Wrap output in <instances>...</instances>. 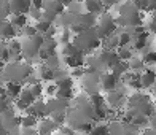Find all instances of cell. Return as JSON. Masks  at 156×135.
<instances>
[{
  "label": "cell",
  "instance_id": "cell-10",
  "mask_svg": "<svg viewBox=\"0 0 156 135\" xmlns=\"http://www.w3.org/2000/svg\"><path fill=\"white\" fill-rule=\"evenodd\" d=\"M110 135H142L140 129L127 121H112L110 123Z\"/></svg>",
  "mask_w": 156,
  "mask_h": 135
},
{
  "label": "cell",
  "instance_id": "cell-28",
  "mask_svg": "<svg viewBox=\"0 0 156 135\" xmlns=\"http://www.w3.org/2000/svg\"><path fill=\"white\" fill-rule=\"evenodd\" d=\"M10 21H11V24L15 26L18 30H23L26 26H29V24H30V19H29V16H27V15L11 16V18H10Z\"/></svg>",
  "mask_w": 156,
  "mask_h": 135
},
{
  "label": "cell",
  "instance_id": "cell-17",
  "mask_svg": "<svg viewBox=\"0 0 156 135\" xmlns=\"http://www.w3.org/2000/svg\"><path fill=\"white\" fill-rule=\"evenodd\" d=\"M83 6L86 13H91V15H96V16H102L104 13L108 11L102 0H84Z\"/></svg>",
  "mask_w": 156,
  "mask_h": 135
},
{
  "label": "cell",
  "instance_id": "cell-4",
  "mask_svg": "<svg viewBox=\"0 0 156 135\" xmlns=\"http://www.w3.org/2000/svg\"><path fill=\"white\" fill-rule=\"evenodd\" d=\"M126 108L129 110H136L142 115H145L147 118H151L154 108H156V103L153 102V97L147 92L140 91V92H134L127 97V106Z\"/></svg>",
  "mask_w": 156,
  "mask_h": 135
},
{
  "label": "cell",
  "instance_id": "cell-27",
  "mask_svg": "<svg viewBox=\"0 0 156 135\" xmlns=\"http://www.w3.org/2000/svg\"><path fill=\"white\" fill-rule=\"evenodd\" d=\"M102 49H108V51H118L119 49V38H118V33L116 35H112V37L105 38L102 41Z\"/></svg>",
  "mask_w": 156,
  "mask_h": 135
},
{
  "label": "cell",
  "instance_id": "cell-36",
  "mask_svg": "<svg viewBox=\"0 0 156 135\" xmlns=\"http://www.w3.org/2000/svg\"><path fill=\"white\" fill-rule=\"evenodd\" d=\"M29 19H30V22H38V21H41L43 19V10L41 8H35V6H32L30 8V11H29Z\"/></svg>",
  "mask_w": 156,
  "mask_h": 135
},
{
  "label": "cell",
  "instance_id": "cell-25",
  "mask_svg": "<svg viewBox=\"0 0 156 135\" xmlns=\"http://www.w3.org/2000/svg\"><path fill=\"white\" fill-rule=\"evenodd\" d=\"M129 68H131V72H134V73H142L148 67L145 65V62H144V59H142L140 56H137V57L134 56V57L129 61Z\"/></svg>",
  "mask_w": 156,
  "mask_h": 135
},
{
  "label": "cell",
  "instance_id": "cell-6",
  "mask_svg": "<svg viewBox=\"0 0 156 135\" xmlns=\"http://www.w3.org/2000/svg\"><path fill=\"white\" fill-rule=\"evenodd\" d=\"M94 29H96L97 35L101 37L102 41L105 38L112 37V35H116L118 33V24H116L115 15H112V11H107V13H104L102 16H99Z\"/></svg>",
  "mask_w": 156,
  "mask_h": 135
},
{
  "label": "cell",
  "instance_id": "cell-33",
  "mask_svg": "<svg viewBox=\"0 0 156 135\" xmlns=\"http://www.w3.org/2000/svg\"><path fill=\"white\" fill-rule=\"evenodd\" d=\"M35 27H37V30H38L40 35H46V33L51 32V29L54 27V24L46 22V21L41 19V21H38V22H35Z\"/></svg>",
  "mask_w": 156,
  "mask_h": 135
},
{
  "label": "cell",
  "instance_id": "cell-26",
  "mask_svg": "<svg viewBox=\"0 0 156 135\" xmlns=\"http://www.w3.org/2000/svg\"><path fill=\"white\" fill-rule=\"evenodd\" d=\"M108 72H112L115 76H118L119 80H121L123 76H126L127 73L131 72V68H129V62H123V61H121V62L118 64V65H115L112 70H108Z\"/></svg>",
  "mask_w": 156,
  "mask_h": 135
},
{
  "label": "cell",
  "instance_id": "cell-24",
  "mask_svg": "<svg viewBox=\"0 0 156 135\" xmlns=\"http://www.w3.org/2000/svg\"><path fill=\"white\" fill-rule=\"evenodd\" d=\"M61 56L62 57H76V56H84V54L73 43H70L66 46H61Z\"/></svg>",
  "mask_w": 156,
  "mask_h": 135
},
{
  "label": "cell",
  "instance_id": "cell-38",
  "mask_svg": "<svg viewBox=\"0 0 156 135\" xmlns=\"http://www.w3.org/2000/svg\"><path fill=\"white\" fill-rule=\"evenodd\" d=\"M147 29H148V32H150V33L156 35V21L154 19L150 18V21H148V24H147Z\"/></svg>",
  "mask_w": 156,
  "mask_h": 135
},
{
  "label": "cell",
  "instance_id": "cell-21",
  "mask_svg": "<svg viewBox=\"0 0 156 135\" xmlns=\"http://www.w3.org/2000/svg\"><path fill=\"white\" fill-rule=\"evenodd\" d=\"M148 37H150V32H144L140 35H136L132 38V51H145L148 46Z\"/></svg>",
  "mask_w": 156,
  "mask_h": 135
},
{
  "label": "cell",
  "instance_id": "cell-23",
  "mask_svg": "<svg viewBox=\"0 0 156 135\" xmlns=\"http://www.w3.org/2000/svg\"><path fill=\"white\" fill-rule=\"evenodd\" d=\"M38 123H40V119L35 116L26 115V113L21 115V129H37Z\"/></svg>",
  "mask_w": 156,
  "mask_h": 135
},
{
  "label": "cell",
  "instance_id": "cell-30",
  "mask_svg": "<svg viewBox=\"0 0 156 135\" xmlns=\"http://www.w3.org/2000/svg\"><path fill=\"white\" fill-rule=\"evenodd\" d=\"M56 40H58L59 46L70 45L73 41V33L70 32V30H61L59 29V33H58V37H56Z\"/></svg>",
  "mask_w": 156,
  "mask_h": 135
},
{
  "label": "cell",
  "instance_id": "cell-37",
  "mask_svg": "<svg viewBox=\"0 0 156 135\" xmlns=\"http://www.w3.org/2000/svg\"><path fill=\"white\" fill-rule=\"evenodd\" d=\"M45 95H46V99H51V97L58 95V84H56V83L45 84Z\"/></svg>",
  "mask_w": 156,
  "mask_h": 135
},
{
  "label": "cell",
  "instance_id": "cell-16",
  "mask_svg": "<svg viewBox=\"0 0 156 135\" xmlns=\"http://www.w3.org/2000/svg\"><path fill=\"white\" fill-rule=\"evenodd\" d=\"M11 16H19V15H29L32 8V2L29 0H8Z\"/></svg>",
  "mask_w": 156,
  "mask_h": 135
},
{
  "label": "cell",
  "instance_id": "cell-40",
  "mask_svg": "<svg viewBox=\"0 0 156 135\" xmlns=\"http://www.w3.org/2000/svg\"><path fill=\"white\" fill-rule=\"evenodd\" d=\"M151 97H153V99H156V88L151 91Z\"/></svg>",
  "mask_w": 156,
  "mask_h": 135
},
{
  "label": "cell",
  "instance_id": "cell-7",
  "mask_svg": "<svg viewBox=\"0 0 156 135\" xmlns=\"http://www.w3.org/2000/svg\"><path fill=\"white\" fill-rule=\"evenodd\" d=\"M0 132H2V135L21 133V115H18L16 110L2 113V129H0Z\"/></svg>",
  "mask_w": 156,
  "mask_h": 135
},
{
  "label": "cell",
  "instance_id": "cell-29",
  "mask_svg": "<svg viewBox=\"0 0 156 135\" xmlns=\"http://www.w3.org/2000/svg\"><path fill=\"white\" fill-rule=\"evenodd\" d=\"M88 135H110V123H96Z\"/></svg>",
  "mask_w": 156,
  "mask_h": 135
},
{
  "label": "cell",
  "instance_id": "cell-20",
  "mask_svg": "<svg viewBox=\"0 0 156 135\" xmlns=\"http://www.w3.org/2000/svg\"><path fill=\"white\" fill-rule=\"evenodd\" d=\"M66 5L64 2H58V0H45L43 2V11H51L54 15L61 16L62 13H66Z\"/></svg>",
  "mask_w": 156,
  "mask_h": 135
},
{
  "label": "cell",
  "instance_id": "cell-19",
  "mask_svg": "<svg viewBox=\"0 0 156 135\" xmlns=\"http://www.w3.org/2000/svg\"><path fill=\"white\" fill-rule=\"evenodd\" d=\"M58 130H59V127H58V124H56L51 118L40 119V123H38V126H37L38 135H54Z\"/></svg>",
  "mask_w": 156,
  "mask_h": 135
},
{
  "label": "cell",
  "instance_id": "cell-2",
  "mask_svg": "<svg viewBox=\"0 0 156 135\" xmlns=\"http://www.w3.org/2000/svg\"><path fill=\"white\" fill-rule=\"evenodd\" d=\"M115 18H116L118 27H121V29H131V27L144 26L142 24V21H144V13L137 8V5L134 2L119 3Z\"/></svg>",
  "mask_w": 156,
  "mask_h": 135
},
{
  "label": "cell",
  "instance_id": "cell-11",
  "mask_svg": "<svg viewBox=\"0 0 156 135\" xmlns=\"http://www.w3.org/2000/svg\"><path fill=\"white\" fill-rule=\"evenodd\" d=\"M72 102L73 100H67V99H61V97L46 99L48 116H51L53 113H67L70 108H72Z\"/></svg>",
  "mask_w": 156,
  "mask_h": 135
},
{
  "label": "cell",
  "instance_id": "cell-3",
  "mask_svg": "<svg viewBox=\"0 0 156 135\" xmlns=\"http://www.w3.org/2000/svg\"><path fill=\"white\" fill-rule=\"evenodd\" d=\"M72 43L80 49L84 56L94 54V53H97L99 49L102 48V40L97 35L96 29H88V30L75 35Z\"/></svg>",
  "mask_w": 156,
  "mask_h": 135
},
{
  "label": "cell",
  "instance_id": "cell-41",
  "mask_svg": "<svg viewBox=\"0 0 156 135\" xmlns=\"http://www.w3.org/2000/svg\"><path fill=\"white\" fill-rule=\"evenodd\" d=\"M151 19H154V21H156V8H154V11L151 13Z\"/></svg>",
  "mask_w": 156,
  "mask_h": 135
},
{
  "label": "cell",
  "instance_id": "cell-22",
  "mask_svg": "<svg viewBox=\"0 0 156 135\" xmlns=\"http://www.w3.org/2000/svg\"><path fill=\"white\" fill-rule=\"evenodd\" d=\"M5 89H6V95H8L13 102H16L21 95V92H23L24 86L23 84H18V83H6Z\"/></svg>",
  "mask_w": 156,
  "mask_h": 135
},
{
  "label": "cell",
  "instance_id": "cell-32",
  "mask_svg": "<svg viewBox=\"0 0 156 135\" xmlns=\"http://www.w3.org/2000/svg\"><path fill=\"white\" fill-rule=\"evenodd\" d=\"M35 35H38V30L34 22L26 26L23 30H19V38H30V37H35Z\"/></svg>",
  "mask_w": 156,
  "mask_h": 135
},
{
  "label": "cell",
  "instance_id": "cell-5",
  "mask_svg": "<svg viewBox=\"0 0 156 135\" xmlns=\"http://www.w3.org/2000/svg\"><path fill=\"white\" fill-rule=\"evenodd\" d=\"M43 43H45V37L40 33L35 35V37H30V38H21L24 61L32 64V65L35 64V61L38 62V56H40L41 48H43Z\"/></svg>",
  "mask_w": 156,
  "mask_h": 135
},
{
  "label": "cell",
  "instance_id": "cell-35",
  "mask_svg": "<svg viewBox=\"0 0 156 135\" xmlns=\"http://www.w3.org/2000/svg\"><path fill=\"white\" fill-rule=\"evenodd\" d=\"M116 53H118L119 59H121L123 62H129V61L134 57V53H132V48H131V46H127V48H119Z\"/></svg>",
  "mask_w": 156,
  "mask_h": 135
},
{
  "label": "cell",
  "instance_id": "cell-12",
  "mask_svg": "<svg viewBox=\"0 0 156 135\" xmlns=\"http://www.w3.org/2000/svg\"><path fill=\"white\" fill-rule=\"evenodd\" d=\"M58 95L56 97H61V99H67V100H73L76 97L75 94V81L72 76H67L64 80L58 81Z\"/></svg>",
  "mask_w": 156,
  "mask_h": 135
},
{
  "label": "cell",
  "instance_id": "cell-34",
  "mask_svg": "<svg viewBox=\"0 0 156 135\" xmlns=\"http://www.w3.org/2000/svg\"><path fill=\"white\" fill-rule=\"evenodd\" d=\"M0 18H2V21H8L11 18L8 0H2V2H0Z\"/></svg>",
  "mask_w": 156,
  "mask_h": 135
},
{
  "label": "cell",
  "instance_id": "cell-15",
  "mask_svg": "<svg viewBox=\"0 0 156 135\" xmlns=\"http://www.w3.org/2000/svg\"><path fill=\"white\" fill-rule=\"evenodd\" d=\"M0 37H2V41H11L19 38V30L15 26L11 24V21H2L0 22Z\"/></svg>",
  "mask_w": 156,
  "mask_h": 135
},
{
  "label": "cell",
  "instance_id": "cell-31",
  "mask_svg": "<svg viewBox=\"0 0 156 135\" xmlns=\"http://www.w3.org/2000/svg\"><path fill=\"white\" fill-rule=\"evenodd\" d=\"M140 57L144 59L147 67H153L156 65V51H150V49H145V51L140 53Z\"/></svg>",
  "mask_w": 156,
  "mask_h": 135
},
{
  "label": "cell",
  "instance_id": "cell-9",
  "mask_svg": "<svg viewBox=\"0 0 156 135\" xmlns=\"http://www.w3.org/2000/svg\"><path fill=\"white\" fill-rule=\"evenodd\" d=\"M124 88H119L116 91L110 92V94H105V100H107V106L115 111H121L127 106V97L124 94Z\"/></svg>",
  "mask_w": 156,
  "mask_h": 135
},
{
  "label": "cell",
  "instance_id": "cell-18",
  "mask_svg": "<svg viewBox=\"0 0 156 135\" xmlns=\"http://www.w3.org/2000/svg\"><path fill=\"white\" fill-rule=\"evenodd\" d=\"M140 83L144 89H154L156 88V70L153 67H148L140 73Z\"/></svg>",
  "mask_w": 156,
  "mask_h": 135
},
{
  "label": "cell",
  "instance_id": "cell-14",
  "mask_svg": "<svg viewBox=\"0 0 156 135\" xmlns=\"http://www.w3.org/2000/svg\"><path fill=\"white\" fill-rule=\"evenodd\" d=\"M97 54H99V57H101V61H102V64H104V67H105L107 72L121 62V59H119V56H118L116 51H108V49H102L101 48L97 51Z\"/></svg>",
  "mask_w": 156,
  "mask_h": 135
},
{
  "label": "cell",
  "instance_id": "cell-1",
  "mask_svg": "<svg viewBox=\"0 0 156 135\" xmlns=\"http://www.w3.org/2000/svg\"><path fill=\"white\" fill-rule=\"evenodd\" d=\"M35 73V67L29 62H10L8 65L0 68L2 75V84L6 83H18L26 86L27 80Z\"/></svg>",
  "mask_w": 156,
  "mask_h": 135
},
{
  "label": "cell",
  "instance_id": "cell-13",
  "mask_svg": "<svg viewBox=\"0 0 156 135\" xmlns=\"http://www.w3.org/2000/svg\"><path fill=\"white\" fill-rule=\"evenodd\" d=\"M119 84H121V80L118 76H115L112 72H104L102 78H101V89L105 94H110V92L119 89Z\"/></svg>",
  "mask_w": 156,
  "mask_h": 135
},
{
  "label": "cell",
  "instance_id": "cell-39",
  "mask_svg": "<svg viewBox=\"0 0 156 135\" xmlns=\"http://www.w3.org/2000/svg\"><path fill=\"white\" fill-rule=\"evenodd\" d=\"M148 127L153 130H156V108H154V113H153V116L150 118V123H148Z\"/></svg>",
  "mask_w": 156,
  "mask_h": 135
},
{
  "label": "cell",
  "instance_id": "cell-8",
  "mask_svg": "<svg viewBox=\"0 0 156 135\" xmlns=\"http://www.w3.org/2000/svg\"><path fill=\"white\" fill-rule=\"evenodd\" d=\"M101 78H102L101 72H91V70L86 68V75L81 78V88H83V92L88 97L101 94V91H102L101 89Z\"/></svg>",
  "mask_w": 156,
  "mask_h": 135
},
{
  "label": "cell",
  "instance_id": "cell-42",
  "mask_svg": "<svg viewBox=\"0 0 156 135\" xmlns=\"http://www.w3.org/2000/svg\"><path fill=\"white\" fill-rule=\"evenodd\" d=\"M8 135H15V133H8Z\"/></svg>",
  "mask_w": 156,
  "mask_h": 135
}]
</instances>
